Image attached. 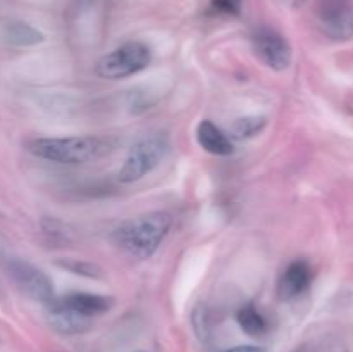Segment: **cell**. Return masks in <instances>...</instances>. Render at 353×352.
Returning a JSON list of instances; mask_svg holds the SVG:
<instances>
[{
	"instance_id": "ba28073f",
	"label": "cell",
	"mask_w": 353,
	"mask_h": 352,
	"mask_svg": "<svg viewBox=\"0 0 353 352\" xmlns=\"http://www.w3.org/2000/svg\"><path fill=\"white\" fill-rule=\"evenodd\" d=\"M312 268L303 259L290 262L278 280V297L281 300H292L302 295L312 283Z\"/></svg>"
},
{
	"instance_id": "e0dca14e",
	"label": "cell",
	"mask_w": 353,
	"mask_h": 352,
	"mask_svg": "<svg viewBox=\"0 0 353 352\" xmlns=\"http://www.w3.org/2000/svg\"><path fill=\"white\" fill-rule=\"evenodd\" d=\"M243 0H210V10L219 16H240Z\"/></svg>"
},
{
	"instance_id": "7c38bea8",
	"label": "cell",
	"mask_w": 353,
	"mask_h": 352,
	"mask_svg": "<svg viewBox=\"0 0 353 352\" xmlns=\"http://www.w3.org/2000/svg\"><path fill=\"white\" fill-rule=\"evenodd\" d=\"M2 38L12 47H34L45 40L40 30L23 21H10L3 24Z\"/></svg>"
},
{
	"instance_id": "5bb4252c",
	"label": "cell",
	"mask_w": 353,
	"mask_h": 352,
	"mask_svg": "<svg viewBox=\"0 0 353 352\" xmlns=\"http://www.w3.org/2000/svg\"><path fill=\"white\" fill-rule=\"evenodd\" d=\"M268 126V117L265 116H245L234 121L231 124V138L236 140H250L261 135L264 128Z\"/></svg>"
},
{
	"instance_id": "4fadbf2b",
	"label": "cell",
	"mask_w": 353,
	"mask_h": 352,
	"mask_svg": "<svg viewBox=\"0 0 353 352\" xmlns=\"http://www.w3.org/2000/svg\"><path fill=\"white\" fill-rule=\"evenodd\" d=\"M236 321L241 330L250 337H262L268 331V321L254 304H247L236 313Z\"/></svg>"
},
{
	"instance_id": "9c48e42d",
	"label": "cell",
	"mask_w": 353,
	"mask_h": 352,
	"mask_svg": "<svg viewBox=\"0 0 353 352\" xmlns=\"http://www.w3.org/2000/svg\"><path fill=\"white\" fill-rule=\"evenodd\" d=\"M47 320L48 324L62 335H81L92 328V317L62 306L57 299L47 306Z\"/></svg>"
},
{
	"instance_id": "5b68a950",
	"label": "cell",
	"mask_w": 353,
	"mask_h": 352,
	"mask_svg": "<svg viewBox=\"0 0 353 352\" xmlns=\"http://www.w3.org/2000/svg\"><path fill=\"white\" fill-rule=\"evenodd\" d=\"M7 268H9L14 283L30 299L43 304L45 307L54 302V283L48 278L47 273H43L40 268L33 266L31 262L24 261V259H10Z\"/></svg>"
},
{
	"instance_id": "30bf717a",
	"label": "cell",
	"mask_w": 353,
	"mask_h": 352,
	"mask_svg": "<svg viewBox=\"0 0 353 352\" xmlns=\"http://www.w3.org/2000/svg\"><path fill=\"white\" fill-rule=\"evenodd\" d=\"M57 300L62 306L69 307V309L76 311V313L83 314L86 317H92V320L95 316H100V314H105L114 306L112 297L90 292H72Z\"/></svg>"
},
{
	"instance_id": "2e32d148",
	"label": "cell",
	"mask_w": 353,
	"mask_h": 352,
	"mask_svg": "<svg viewBox=\"0 0 353 352\" xmlns=\"http://www.w3.org/2000/svg\"><path fill=\"white\" fill-rule=\"evenodd\" d=\"M41 228H43V233L52 242H69V238H71L69 228L62 221L55 219V217H43L41 219Z\"/></svg>"
},
{
	"instance_id": "3957f363",
	"label": "cell",
	"mask_w": 353,
	"mask_h": 352,
	"mask_svg": "<svg viewBox=\"0 0 353 352\" xmlns=\"http://www.w3.org/2000/svg\"><path fill=\"white\" fill-rule=\"evenodd\" d=\"M152 62V50L143 41H126L100 57L95 64V75L102 79L130 78L145 71Z\"/></svg>"
},
{
	"instance_id": "7a4b0ae2",
	"label": "cell",
	"mask_w": 353,
	"mask_h": 352,
	"mask_svg": "<svg viewBox=\"0 0 353 352\" xmlns=\"http://www.w3.org/2000/svg\"><path fill=\"white\" fill-rule=\"evenodd\" d=\"M171 226V214L165 211H150L123 221L112 231V240L131 257L145 261L159 251Z\"/></svg>"
},
{
	"instance_id": "8fae6325",
	"label": "cell",
	"mask_w": 353,
	"mask_h": 352,
	"mask_svg": "<svg viewBox=\"0 0 353 352\" xmlns=\"http://www.w3.org/2000/svg\"><path fill=\"white\" fill-rule=\"evenodd\" d=\"M196 141L207 154L217 155V157H228L234 152L231 138L209 119L200 121L196 126Z\"/></svg>"
},
{
	"instance_id": "277c9868",
	"label": "cell",
	"mask_w": 353,
	"mask_h": 352,
	"mask_svg": "<svg viewBox=\"0 0 353 352\" xmlns=\"http://www.w3.org/2000/svg\"><path fill=\"white\" fill-rule=\"evenodd\" d=\"M168 150L169 141L164 135H150L141 138L128 152L126 159L117 171V179L124 185L140 182L164 161Z\"/></svg>"
},
{
	"instance_id": "9a60e30c",
	"label": "cell",
	"mask_w": 353,
	"mask_h": 352,
	"mask_svg": "<svg viewBox=\"0 0 353 352\" xmlns=\"http://www.w3.org/2000/svg\"><path fill=\"white\" fill-rule=\"evenodd\" d=\"M57 266L72 273V275L83 276V278H102V269L99 266L88 261H81V259H61V261H57Z\"/></svg>"
},
{
	"instance_id": "6da1fadb",
	"label": "cell",
	"mask_w": 353,
	"mask_h": 352,
	"mask_svg": "<svg viewBox=\"0 0 353 352\" xmlns=\"http://www.w3.org/2000/svg\"><path fill=\"white\" fill-rule=\"evenodd\" d=\"M116 147L112 138L99 135H74V137L33 138L26 144L31 155L55 164L78 166L93 162L109 155Z\"/></svg>"
},
{
	"instance_id": "8992f818",
	"label": "cell",
	"mask_w": 353,
	"mask_h": 352,
	"mask_svg": "<svg viewBox=\"0 0 353 352\" xmlns=\"http://www.w3.org/2000/svg\"><path fill=\"white\" fill-rule=\"evenodd\" d=\"M252 47L262 64L272 71H285L292 64V47L279 31L261 26L252 35Z\"/></svg>"
},
{
	"instance_id": "ffe728a7",
	"label": "cell",
	"mask_w": 353,
	"mask_h": 352,
	"mask_svg": "<svg viewBox=\"0 0 353 352\" xmlns=\"http://www.w3.org/2000/svg\"><path fill=\"white\" fill-rule=\"evenodd\" d=\"M134 352H143V351H134Z\"/></svg>"
},
{
	"instance_id": "d6986e66",
	"label": "cell",
	"mask_w": 353,
	"mask_h": 352,
	"mask_svg": "<svg viewBox=\"0 0 353 352\" xmlns=\"http://www.w3.org/2000/svg\"><path fill=\"white\" fill-rule=\"evenodd\" d=\"M295 352H305V351H300V349H299V351H295Z\"/></svg>"
},
{
	"instance_id": "ac0fdd59",
	"label": "cell",
	"mask_w": 353,
	"mask_h": 352,
	"mask_svg": "<svg viewBox=\"0 0 353 352\" xmlns=\"http://www.w3.org/2000/svg\"><path fill=\"white\" fill-rule=\"evenodd\" d=\"M226 352H265V349L259 345H238V347L228 349Z\"/></svg>"
},
{
	"instance_id": "52a82bcc",
	"label": "cell",
	"mask_w": 353,
	"mask_h": 352,
	"mask_svg": "<svg viewBox=\"0 0 353 352\" xmlns=\"http://www.w3.org/2000/svg\"><path fill=\"white\" fill-rule=\"evenodd\" d=\"M319 24L331 40L345 41L353 37V3L350 0H321Z\"/></svg>"
}]
</instances>
